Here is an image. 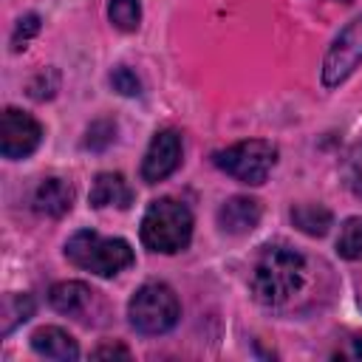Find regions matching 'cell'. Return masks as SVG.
Segmentation results:
<instances>
[{"label": "cell", "mask_w": 362, "mask_h": 362, "mask_svg": "<svg viewBox=\"0 0 362 362\" xmlns=\"http://www.w3.org/2000/svg\"><path fill=\"white\" fill-rule=\"evenodd\" d=\"M305 280V260L288 246H266L252 269V294L263 305L288 303Z\"/></svg>", "instance_id": "6da1fadb"}, {"label": "cell", "mask_w": 362, "mask_h": 362, "mask_svg": "<svg viewBox=\"0 0 362 362\" xmlns=\"http://www.w3.org/2000/svg\"><path fill=\"white\" fill-rule=\"evenodd\" d=\"M141 243L158 255H175L187 249L192 238V212L175 198H158L141 218Z\"/></svg>", "instance_id": "7a4b0ae2"}, {"label": "cell", "mask_w": 362, "mask_h": 362, "mask_svg": "<svg viewBox=\"0 0 362 362\" xmlns=\"http://www.w3.org/2000/svg\"><path fill=\"white\" fill-rule=\"evenodd\" d=\"M65 257L76 269L99 277H113L122 269L133 266V249L127 240L105 238L90 229H79L76 235H71V240L65 243Z\"/></svg>", "instance_id": "3957f363"}, {"label": "cell", "mask_w": 362, "mask_h": 362, "mask_svg": "<svg viewBox=\"0 0 362 362\" xmlns=\"http://www.w3.org/2000/svg\"><path fill=\"white\" fill-rule=\"evenodd\" d=\"M178 317L181 305L167 283H144L127 303V320L139 334H167Z\"/></svg>", "instance_id": "277c9868"}, {"label": "cell", "mask_w": 362, "mask_h": 362, "mask_svg": "<svg viewBox=\"0 0 362 362\" xmlns=\"http://www.w3.org/2000/svg\"><path fill=\"white\" fill-rule=\"evenodd\" d=\"M212 161H215L218 170H223L235 181L257 187L274 170L277 147L272 141H263V139H246V141H238V144H232L226 150H218L212 156Z\"/></svg>", "instance_id": "5b68a950"}, {"label": "cell", "mask_w": 362, "mask_h": 362, "mask_svg": "<svg viewBox=\"0 0 362 362\" xmlns=\"http://www.w3.org/2000/svg\"><path fill=\"white\" fill-rule=\"evenodd\" d=\"M359 65H362V14L356 20H351L337 34V40L331 42V48L325 51V59H322V85L325 88L342 85Z\"/></svg>", "instance_id": "8992f818"}, {"label": "cell", "mask_w": 362, "mask_h": 362, "mask_svg": "<svg viewBox=\"0 0 362 362\" xmlns=\"http://www.w3.org/2000/svg\"><path fill=\"white\" fill-rule=\"evenodd\" d=\"M42 141V127L40 122L20 110V107H6L0 119V153L3 158H25L31 156Z\"/></svg>", "instance_id": "52a82bcc"}, {"label": "cell", "mask_w": 362, "mask_h": 362, "mask_svg": "<svg viewBox=\"0 0 362 362\" xmlns=\"http://www.w3.org/2000/svg\"><path fill=\"white\" fill-rule=\"evenodd\" d=\"M181 153H184V144H181V133L173 130V127H164L158 130L153 139H150V147L141 158V178L147 184H156V181H164L167 175H173L181 164Z\"/></svg>", "instance_id": "ba28073f"}, {"label": "cell", "mask_w": 362, "mask_h": 362, "mask_svg": "<svg viewBox=\"0 0 362 362\" xmlns=\"http://www.w3.org/2000/svg\"><path fill=\"white\" fill-rule=\"evenodd\" d=\"M260 223V201L249 195H232L218 209V226L229 235H246Z\"/></svg>", "instance_id": "9c48e42d"}, {"label": "cell", "mask_w": 362, "mask_h": 362, "mask_svg": "<svg viewBox=\"0 0 362 362\" xmlns=\"http://www.w3.org/2000/svg\"><path fill=\"white\" fill-rule=\"evenodd\" d=\"M34 212L48 215V218H62L74 206V187L62 178H42L40 187L34 189Z\"/></svg>", "instance_id": "30bf717a"}, {"label": "cell", "mask_w": 362, "mask_h": 362, "mask_svg": "<svg viewBox=\"0 0 362 362\" xmlns=\"http://www.w3.org/2000/svg\"><path fill=\"white\" fill-rule=\"evenodd\" d=\"M133 204V189L124 181L122 173H99L93 178L90 187V206L105 209V206H116V209H127Z\"/></svg>", "instance_id": "8fae6325"}, {"label": "cell", "mask_w": 362, "mask_h": 362, "mask_svg": "<svg viewBox=\"0 0 362 362\" xmlns=\"http://www.w3.org/2000/svg\"><path fill=\"white\" fill-rule=\"evenodd\" d=\"M31 348H34L40 356H45V359H59V362H68V359H76V356H79L76 339H74L68 331L57 328V325H42V328H37V331L31 334Z\"/></svg>", "instance_id": "7c38bea8"}, {"label": "cell", "mask_w": 362, "mask_h": 362, "mask_svg": "<svg viewBox=\"0 0 362 362\" xmlns=\"http://www.w3.org/2000/svg\"><path fill=\"white\" fill-rule=\"evenodd\" d=\"M93 300V291L79 283V280H62L57 286H51L48 291V303L59 311V314H68V317H79Z\"/></svg>", "instance_id": "4fadbf2b"}, {"label": "cell", "mask_w": 362, "mask_h": 362, "mask_svg": "<svg viewBox=\"0 0 362 362\" xmlns=\"http://www.w3.org/2000/svg\"><path fill=\"white\" fill-rule=\"evenodd\" d=\"M291 221L300 232L305 235H314V238H322L331 226V212L320 204H297L291 209Z\"/></svg>", "instance_id": "5bb4252c"}, {"label": "cell", "mask_w": 362, "mask_h": 362, "mask_svg": "<svg viewBox=\"0 0 362 362\" xmlns=\"http://www.w3.org/2000/svg\"><path fill=\"white\" fill-rule=\"evenodd\" d=\"M337 255L345 257V260H359L362 257V218H348L339 226Z\"/></svg>", "instance_id": "9a60e30c"}, {"label": "cell", "mask_w": 362, "mask_h": 362, "mask_svg": "<svg viewBox=\"0 0 362 362\" xmlns=\"http://www.w3.org/2000/svg\"><path fill=\"white\" fill-rule=\"evenodd\" d=\"M107 17L119 31H136L141 23V6L139 0H110Z\"/></svg>", "instance_id": "2e32d148"}, {"label": "cell", "mask_w": 362, "mask_h": 362, "mask_svg": "<svg viewBox=\"0 0 362 362\" xmlns=\"http://www.w3.org/2000/svg\"><path fill=\"white\" fill-rule=\"evenodd\" d=\"M34 314V300L28 294H8L3 303V334H8L17 322H25Z\"/></svg>", "instance_id": "e0dca14e"}, {"label": "cell", "mask_w": 362, "mask_h": 362, "mask_svg": "<svg viewBox=\"0 0 362 362\" xmlns=\"http://www.w3.org/2000/svg\"><path fill=\"white\" fill-rule=\"evenodd\" d=\"M110 85H113L119 93H124V96H139V93H141V85H139L136 74H133L127 65H119V68L110 74Z\"/></svg>", "instance_id": "ac0fdd59"}, {"label": "cell", "mask_w": 362, "mask_h": 362, "mask_svg": "<svg viewBox=\"0 0 362 362\" xmlns=\"http://www.w3.org/2000/svg\"><path fill=\"white\" fill-rule=\"evenodd\" d=\"M37 31H40V17H37V14H25V17L17 23V28H14V40H11L14 48H17V51L25 48V42H28Z\"/></svg>", "instance_id": "d6986e66"}, {"label": "cell", "mask_w": 362, "mask_h": 362, "mask_svg": "<svg viewBox=\"0 0 362 362\" xmlns=\"http://www.w3.org/2000/svg\"><path fill=\"white\" fill-rule=\"evenodd\" d=\"M93 356H122V359H127L130 351L124 345H102V348L93 351Z\"/></svg>", "instance_id": "ffe728a7"}, {"label": "cell", "mask_w": 362, "mask_h": 362, "mask_svg": "<svg viewBox=\"0 0 362 362\" xmlns=\"http://www.w3.org/2000/svg\"><path fill=\"white\" fill-rule=\"evenodd\" d=\"M337 356H351V359H359V356H362V339H351V348L337 351Z\"/></svg>", "instance_id": "44dd1931"}]
</instances>
